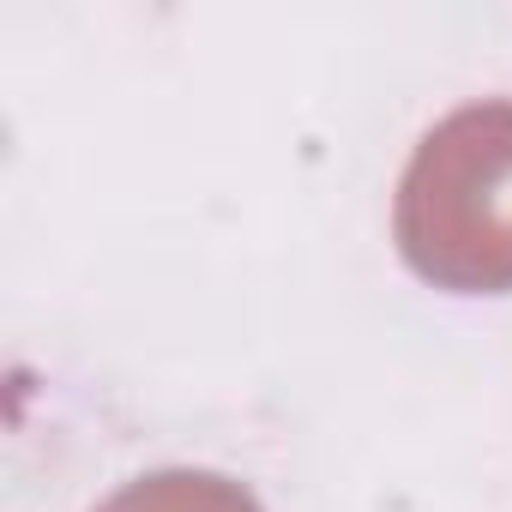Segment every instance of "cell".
<instances>
[{
	"label": "cell",
	"mask_w": 512,
	"mask_h": 512,
	"mask_svg": "<svg viewBox=\"0 0 512 512\" xmlns=\"http://www.w3.org/2000/svg\"><path fill=\"white\" fill-rule=\"evenodd\" d=\"M97 512H260V500L217 470H157L115 488Z\"/></svg>",
	"instance_id": "2"
},
{
	"label": "cell",
	"mask_w": 512,
	"mask_h": 512,
	"mask_svg": "<svg viewBox=\"0 0 512 512\" xmlns=\"http://www.w3.org/2000/svg\"><path fill=\"white\" fill-rule=\"evenodd\" d=\"M392 235L416 278L458 296L512 290V103H464L422 133Z\"/></svg>",
	"instance_id": "1"
}]
</instances>
